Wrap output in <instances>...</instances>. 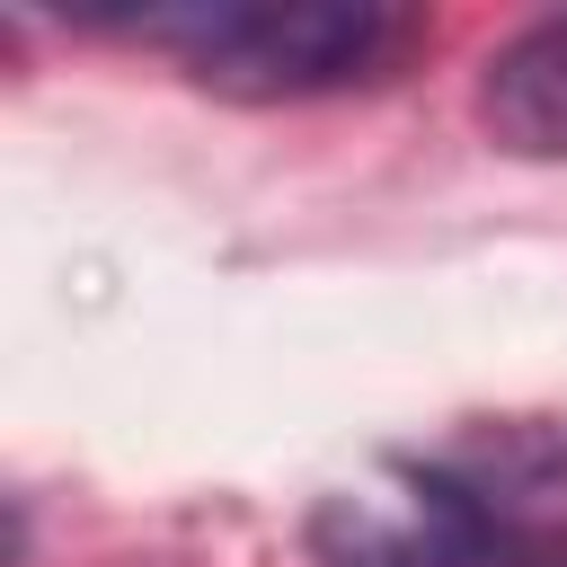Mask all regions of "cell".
<instances>
[{"label": "cell", "instance_id": "6da1fadb", "mask_svg": "<svg viewBox=\"0 0 567 567\" xmlns=\"http://www.w3.org/2000/svg\"><path fill=\"white\" fill-rule=\"evenodd\" d=\"M133 35L159 44L213 97L301 106L390 80L425 27L381 0H195V9H142Z\"/></svg>", "mask_w": 567, "mask_h": 567}, {"label": "cell", "instance_id": "7a4b0ae2", "mask_svg": "<svg viewBox=\"0 0 567 567\" xmlns=\"http://www.w3.org/2000/svg\"><path fill=\"white\" fill-rule=\"evenodd\" d=\"M478 133L514 159H567V9L505 35L478 71Z\"/></svg>", "mask_w": 567, "mask_h": 567}]
</instances>
